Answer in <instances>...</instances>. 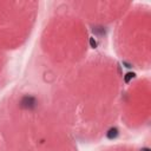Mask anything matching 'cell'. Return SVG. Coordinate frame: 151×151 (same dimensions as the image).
<instances>
[{"instance_id": "obj_1", "label": "cell", "mask_w": 151, "mask_h": 151, "mask_svg": "<svg viewBox=\"0 0 151 151\" xmlns=\"http://www.w3.org/2000/svg\"><path fill=\"white\" fill-rule=\"evenodd\" d=\"M36 104H37L36 98L32 97V96H25L21 99V106L22 107H26V109H32V107L36 106Z\"/></svg>"}, {"instance_id": "obj_5", "label": "cell", "mask_w": 151, "mask_h": 151, "mask_svg": "<svg viewBox=\"0 0 151 151\" xmlns=\"http://www.w3.org/2000/svg\"><path fill=\"white\" fill-rule=\"evenodd\" d=\"M142 151H150V149H147V147H144V149H142Z\"/></svg>"}, {"instance_id": "obj_4", "label": "cell", "mask_w": 151, "mask_h": 151, "mask_svg": "<svg viewBox=\"0 0 151 151\" xmlns=\"http://www.w3.org/2000/svg\"><path fill=\"white\" fill-rule=\"evenodd\" d=\"M90 43H91V45H92L93 47H96V45H97V44H96V41H95L92 38H91V40H90Z\"/></svg>"}, {"instance_id": "obj_3", "label": "cell", "mask_w": 151, "mask_h": 151, "mask_svg": "<svg viewBox=\"0 0 151 151\" xmlns=\"http://www.w3.org/2000/svg\"><path fill=\"white\" fill-rule=\"evenodd\" d=\"M133 77H135V73H128V74H125V77H124L125 83H129Z\"/></svg>"}, {"instance_id": "obj_2", "label": "cell", "mask_w": 151, "mask_h": 151, "mask_svg": "<svg viewBox=\"0 0 151 151\" xmlns=\"http://www.w3.org/2000/svg\"><path fill=\"white\" fill-rule=\"evenodd\" d=\"M118 130L116 129V128H111L109 131H107V133H106V137L109 138V139H113V138H116L117 136H118Z\"/></svg>"}]
</instances>
